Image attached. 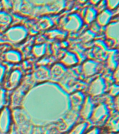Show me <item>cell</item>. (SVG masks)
<instances>
[{
  "instance_id": "6da1fadb",
  "label": "cell",
  "mask_w": 119,
  "mask_h": 134,
  "mask_svg": "<svg viewBox=\"0 0 119 134\" xmlns=\"http://www.w3.org/2000/svg\"><path fill=\"white\" fill-rule=\"evenodd\" d=\"M28 30L22 25L8 27L3 34V39L6 42L17 45L23 42L28 36Z\"/></svg>"
},
{
  "instance_id": "7a4b0ae2",
  "label": "cell",
  "mask_w": 119,
  "mask_h": 134,
  "mask_svg": "<svg viewBox=\"0 0 119 134\" xmlns=\"http://www.w3.org/2000/svg\"><path fill=\"white\" fill-rule=\"evenodd\" d=\"M33 85H34V83L32 80L30 75H28L27 78H23L22 82L16 89L13 90L10 97V102L11 105H13V108H18L20 105L24 96L29 92V89Z\"/></svg>"
},
{
  "instance_id": "3957f363",
  "label": "cell",
  "mask_w": 119,
  "mask_h": 134,
  "mask_svg": "<svg viewBox=\"0 0 119 134\" xmlns=\"http://www.w3.org/2000/svg\"><path fill=\"white\" fill-rule=\"evenodd\" d=\"M23 71L20 69L14 68L7 72L2 83V87L8 91L16 89L23 80Z\"/></svg>"
},
{
  "instance_id": "277c9868",
  "label": "cell",
  "mask_w": 119,
  "mask_h": 134,
  "mask_svg": "<svg viewBox=\"0 0 119 134\" xmlns=\"http://www.w3.org/2000/svg\"><path fill=\"white\" fill-rule=\"evenodd\" d=\"M84 20L77 13L69 15L63 19L61 23L62 29L66 32H76L83 27Z\"/></svg>"
},
{
  "instance_id": "5b68a950",
  "label": "cell",
  "mask_w": 119,
  "mask_h": 134,
  "mask_svg": "<svg viewBox=\"0 0 119 134\" xmlns=\"http://www.w3.org/2000/svg\"><path fill=\"white\" fill-rule=\"evenodd\" d=\"M13 124L12 111L8 106L0 110V134H9Z\"/></svg>"
},
{
  "instance_id": "8992f818",
  "label": "cell",
  "mask_w": 119,
  "mask_h": 134,
  "mask_svg": "<svg viewBox=\"0 0 119 134\" xmlns=\"http://www.w3.org/2000/svg\"><path fill=\"white\" fill-rule=\"evenodd\" d=\"M34 84H41L50 79V68L46 66H36L30 75Z\"/></svg>"
},
{
  "instance_id": "52a82bcc",
  "label": "cell",
  "mask_w": 119,
  "mask_h": 134,
  "mask_svg": "<svg viewBox=\"0 0 119 134\" xmlns=\"http://www.w3.org/2000/svg\"><path fill=\"white\" fill-rule=\"evenodd\" d=\"M2 60L11 65L20 64L23 60V54L18 50L8 49L2 54Z\"/></svg>"
},
{
  "instance_id": "ba28073f",
  "label": "cell",
  "mask_w": 119,
  "mask_h": 134,
  "mask_svg": "<svg viewBox=\"0 0 119 134\" xmlns=\"http://www.w3.org/2000/svg\"><path fill=\"white\" fill-rule=\"evenodd\" d=\"M106 82L104 78L98 77L90 83L88 87V94L90 96H97L104 94L106 90Z\"/></svg>"
},
{
  "instance_id": "9c48e42d",
  "label": "cell",
  "mask_w": 119,
  "mask_h": 134,
  "mask_svg": "<svg viewBox=\"0 0 119 134\" xmlns=\"http://www.w3.org/2000/svg\"><path fill=\"white\" fill-rule=\"evenodd\" d=\"M86 98L84 94L79 91L71 93L69 96V110L76 113L79 112Z\"/></svg>"
},
{
  "instance_id": "30bf717a",
  "label": "cell",
  "mask_w": 119,
  "mask_h": 134,
  "mask_svg": "<svg viewBox=\"0 0 119 134\" xmlns=\"http://www.w3.org/2000/svg\"><path fill=\"white\" fill-rule=\"evenodd\" d=\"M109 115V110L107 105L100 103L97 106L95 107L90 119L92 122H99L107 117Z\"/></svg>"
},
{
  "instance_id": "8fae6325",
  "label": "cell",
  "mask_w": 119,
  "mask_h": 134,
  "mask_svg": "<svg viewBox=\"0 0 119 134\" xmlns=\"http://www.w3.org/2000/svg\"><path fill=\"white\" fill-rule=\"evenodd\" d=\"M59 62H60L67 69H69L77 65L79 62V58L75 52L67 50L63 54Z\"/></svg>"
},
{
  "instance_id": "7c38bea8",
  "label": "cell",
  "mask_w": 119,
  "mask_h": 134,
  "mask_svg": "<svg viewBox=\"0 0 119 134\" xmlns=\"http://www.w3.org/2000/svg\"><path fill=\"white\" fill-rule=\"evenodd\" d=\"M68 69L64 66L60 62L53 64L50 68V79L59 82L67 73Z\"/></svg>"
},
{
  "instance_id": "4fadbf2b",
  "label": "cell",
  "mask_w": 119,
  "mask_h": 134,
  "mask_svg": "<svg viewBox=\"0 0 119 134\" xmlns=\"http://www.w3.org/2000/svg\"><path fill=\"white\" fill-rule=\"evenodd\" d=\"M98 69V62L92 59H88L83 63L81 66V73L86 77H90L97 73Z\"/></svg>"
},
{
  "instance_id": "5bb4252c",
  "label": "cell",
  "mask_w": 119,
  "mask_h": 134,
  "mask_svg": "<svg viewBox=\"0 0 119 134\" xmlns=\"http://www.w3.org/2000/svg\"><path fill=\"white\" fill-rule=\"evenodd\" d=\"M94 108V103H92L91 97L88 96L86 98L81 108L80 109L79 115L81 116L84 119H90Z\"/></svg>"
},
{
  "instance_id": "9a60e30c",
  "label": "cell",
  "mask_w": 119,
  "mask_h": 134,
  "mask_svg": "<svg viewBox=\"0 0 119 134\" xmlns=\"http://www.w3.org/2000/svg\"><path fill=\"white\" fill-rule=\"evenodd\" d=\"M67 36V32L63 29H52L45 33V37L50 40L52 39L55 42L63 41L66 39Z\"/></svg>"
},
{
  "instance_id": "2e32d148",
  "label": "cell",
  "mask_w": 119,
  "mask_h": 134,
  "mask_svg": "<svg viewBox=\"0 0 119 134\" xmlns=\"http://www.w3.org/2000/svg\"><path fill=\"white\" fill-rule=\"evenodd\" d=\"M18 119L16 120L18 132L20 134H25L26 132H29V129H30L29 119L22 113H18Z\"/></svg>"
},
{
  "instance_id": "e0dca14e",
  "label": "cell",
  "mask_w": 119,
  "mask_h": 134,
  "mask_svg": "<svg viewBox=\"0 0 119 134\" xmlns=\"http://www.w3.org/2000/svg\"><path fill=\"white\" fill-rule=\"evenodd\" d=\"M106 34L109 39L119 42V20L110 23L106 30Z\"/></svg>"
},
{
  "instance_id": "ac0fdd59",
  "label": "cell",
  "mask_w": 119,
  "mask_h": 134,
  "mask_svg": "<svg viewBox=\"0 0 119 134\" xmlns=\"http://www.w3.org/2000/svg\"><path fill=\"white\" fill-rule=\"evenodd\" d=\"M48 51V45L46 43H36L31 48L30 52L35 58L40 59L46 55Z\"/></svg>"
},
{
  "instance_id": "d6986e66",
  "label": "cell",
  "mask_w": 119,
  "mask_h": 134,
  "mask_svg": "<svg viewBox=\"0 0 119 134\" xmlns=\"http://www.w3.org/2000/svg\"><path fill=\"white\" fill-rule=\"evenodd\" d=\"M112 17V13L109 9L101 11L100 14L97 16V23L100 26H106L109 25L110 20Z\"/></svg>"
},
{
  "instance_id": "ffe728a7",
  "label": "cell",
  "mask_w": 119,
  "mask_h": 134,
  "mask_svg": "<svg viewBox=\"0 0 119 134\" xmlns=\"http://www.w3.org/2000/svg\"><path fill=\"white\" fill-rule=\"evenodd\" d=\"M88 126V124L86 121L76 124L69 129L67 134H84Z\"/></svg>"
},
{
  "instance_id": "44dd1931",
  "label": "cell",
  "mask_w": 119,
  "mask_h": 134,
  "mask_svg": "<svg viewBox=\"0 0 119 134\" xmlns=\"http://www.w3.org/2000/svg\"><path fill=\"white\" fill-rule=\"evenodd\" d=\"M97 10L93 7H88L85 10L84 15V22L86 23H91L97 18Z\"/></svg>"
},
{
  "instance_id": "7402d4cb",
  "label": "cell",
  "mask_w": 119,
  "mask_h": 134,
  "mask_svg": "<svg viewBox=\"0 0 119 134\" xmlns=\"http://www.w3.org/2000/svg\"><path fill=\"white\" fill-rule=\"evenodd\" d=\"M13 22V18L6 10H0V27L8 28Z\"/></svg>"
},
{
  "instance_id": "603a6c76",
  "label": "cell",
  "mask_w": 119,
  "mask_h": 134,
  "mask_svg": "<svg viewBox=\"0 0 119 134\" xmlns=\"http://www.w3.org/2000/svg\"><path fill=\"white\" fill-rule=\"evenodd\" d=\"M53 22L50 18H42L39 22H38L37 27L39 28V30H46V29H49V27H52Z\"/></svg>"
},
{
  "instance_id": "cb8c5ba5",
  "label": "cell",
  "mask_w": 119,
  "mask_h": 134,
  "mask_svg": "<svg viewBox=\"0 0 119 134\" xmlns=\"http://www.w3.org/2000/svg\"><path fill=\"white\" fill-rule=\"evenodd\" d=\"M10 101V98L7 95V91L2 87H0V110L6 106H8V102Z\"/></svg>"
},
{
  "instance_id": "d4e9b609",
  "label": "cell",
  "mask_w": 119,
  "mask_h": 134,
  "mask_svg": "<svg viewBox=\"0 0 119 134\" xmlns=\"http://www.w3.org/2000/svg\"><path fill=\"white\" fill-rule=\"evenodd\" d=\"M109 129L113 131H119V114H116L111 117L108 123Z\"/></svg>"
},
{
  "instance_id": "484cf974",
  "label": "cell",
  "mask_w": 119,
  "mask_h": 134,
  "mask_svg": "<svg viewBox=\"0 0 119 134\" xmlns=\"http://www.w3.org/2000/svg\"><path fill=\"white\" fill-rule=\"evenodd\" d=\"M20 64L22 66V69H21L22 71H29L33 69V67L35 66V63L34 62V61L32 59H27L22 61Z\"/></svg>"
},
{
  "instance_id": "4316f807",
  "label": "cell",
  "mask_w": 119,
  "mask_h": 134,
  "mask_svg": "<svg viewBox=\"0 0 119 134\" xmlns=\"http://www.w3.org/2000/svg\"><path fill=\"white\" fill-rule=\"evenodd\" d=\"M6 73H7L6 66L2 62H0V85H2Z\"/></svg>"
},
{
  "instance_id": "83f0119b",
  "label": "cell",
  "mask_w": 119,
  "mask_h": 134,
  "mask_svg": "<svg viewBox=\"0 0 119 134\" xmlns=\"http://www.w3.org/2000/svg\"><path fill=\"white\" fill-rule=\"evenodd\" d=\"M107 5L110 9H114L119 6V0H106Z\"/></svg>"
},
{
  "instance_id": "f1b7e54d",
  "label": "cell",
  "mask_w": 119,
  "mask_h": 134,
  "mask_svg": "<svg viewBox=\"0 0 119 134\" xmlns=\"http://www.w3.org/2000/svg\"><path fill=\"white\" fill-rule=\"evenodd\" d=\"M109 93L111 96H116L119 95V85H113L110 88Z\"/></svg>"
},
{
  "instance_id": "f546056e",
  "label": "cell",
  "mask_w": 119,
  "mask_h": 134,
  "mask_svg": "<svg viewBox=\"0 0 119 134\" xmlns=\"http://www.w3.org/2000/svg\"><path fill=\"white\" fill-rule=\"evenodd\" d=\"M84 134H100V130L98 129V128H94Z\"/></svg>"
},
{
  "instance_id": "4dcf8cb0",
  "label": "cell",
  "mask_w": 119,
  "mask_h": 134,
  "mask_svg": "<svg viewBox=\"0 0 119 134\" xmlns=\"http://www.w3.org/2000/svg\"><path fill=\"white\" fill-rule=\"evenodd\" d=\"M114 77L118 81H119V66L116 67L115 69V73H114Z\"/></svg>"
},
{
  "instance_id": "1f68e13d",
  "label": "cell",
  "mask_w": 119,
  "mask_h": 134,
  "mask_svg": "<svg viewBox=\"0 0 119 134\" xmlns=\"http://www.w3.org/2000/svg\"><path fill=\"white\" fill-rule=\"evenodd\" d=\"M115 105H116V109L119 111V95L116 96Z\"/></svg>"
},
{
  "instance_id": "d6a6232c",
  "label": "cell",
  "mask_w": 119,
  "mask_h": 134,
  "mask_svg": "<svg viewBox=\"0 0 119 134\" xmlns=\"http://www.w3.org/2000/svg\"><path fill=\"white\" fill-rule=\"evenodd\" d=\"M101 1H102V0H90L91 3H92V4H99V3H100Z\"/></svg>"
},
{
  "instance_id": "836d02e7",
  "label": "cell",
  "mask_w": 119,
  "mask_h": 134,
  "mask_svg": "<svg viewBox=\"0 0 119 134\" xmlns=\"http://www.w3.org/2000/svg\"><path fill=\"white\" fill-rule=\"evenodd\" d=\"M88 0H78V2H80V3H81V4H84V3H86Z\"/></svg>"
}]
</instances>
